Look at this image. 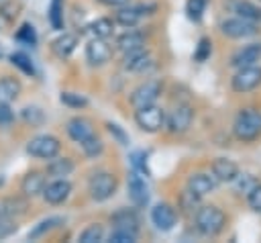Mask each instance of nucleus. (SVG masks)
Here are the masks:
<instances>
[{
	"mask_svg": "<svg viewBox=\"0 0 261 243\" xmlns=\"http://www.w3.org/2000/svg\"><path fill=\"white\" fill-rule=\"evenodd\" d=\"M226 212L216 204H200L194 212V227L204 237H218L226 229Z\"/></svg>",
	"mask_w": 261,
	"mask_h": 243,
	"instance_id": "nucleus-1",
	"label": "nucleus"
},
{
	"mask_svg": "<svg viewBox=\"0 0 261 243\" xmlns=\"http://www.w3.org/2000/svg\"><path fill=\"white\" fill-rule=\"evenodd\" d=\"M232 135L241 143H253L261 137V110L243 108L232 120Z\"/></svg>",
	"mask_w": 261,
	"mask_h": 243,
	"instance_id": "nucleus-2",
	"label": "nucleus"
},
{
	"mask_svg": "<svg viewBox=\"0 0 261 243\" xmlns=\"http://www.w3.org/2000/svg\"><path fill=\"white\" fill-rule=\"evenodd\" d=\"M259 31H261V25L247 20V18H241V16H230V18H224L220 22V33L228 39H234V41L251 39V37L259 35Z\"/></svg>",
	"mask_w": 261,
	"mask_h": 243,
	"instance_id": "nucleus-3",
	"label": "nucleus"
},
{
	"mask_svg": "<svg viewBox=\"0 0 261 243\" xmlns=\"http://www.w3.org/2000/svg\"><path fill=\"white\" fill-rule=\"evenodd\" d=\"M261 86V65H245L230 78V90L234 94H249Z\"/></svg>",
	"mask_w": 261,
	"mask_h": 243,
	"instance_id": "nucleus-4",
	"label": "nucleus"
},
{
	"mask_svg": "<svg viewBox=\"0 0 261 243\" xmlns=\"http://www.w3.org/2000/svg\"><path fill=\"white\" fill-rule=\"evenodd\" d=\"M116 176L110 174V172H96L90 182H88V192H90V198L96 200V202H106L108 198L114 196L116 192Z\"/></svg>",
	"mask_w": 261,
	"mask_h": 243,
	"instance_id": "nucleus-5",
	"label": "nucleus"
},
{
	"mask_svg": "<svg viewBox=\"0 0 261 243\" xmlns=\"http://www.w3.org/2000/svg\"><path fill=\"white\" fill-rule=\"evenodd\" d=\"M135 123L145 133H157L165 125V110L157 104H147V106L135 108Z\"/></svg>",
	"mask_w": 261,
	"mask_h": 243,
	"instance_id": "nucleus-6",
	"label": "nucleus"
},
{
	"mask_svg": "<svg viewBox=\"0 0 261 243\" xmlns=\"http://www.w3.org/2000/svg\"><path fill=\"white\" fill-rule=\"evenodd\" d=\"M157 10V4H124L120 8H116L114 12V22L126 29L137 27L145 16L153 14Z\"/></svg>",
	"mask_w": 261,
	"mask_h": 243,
	"instance_id": "nucleus-7",
	"label": "nucleus"
},
{
	"mask_svg": "<svg viewBox=\"0 0 261 243\" xmlns=\"http://www.w3.org/2000/svg\"><path fill=\"white\" fill-rule=\"evenodd\" d=\"M192 123H194V108H192V104L179 102V104H175L169 110V114L165 116V125L163 127H167V131L173 133V135H181V133H186L192 127Z\"/></svg>",
	"mask_w": 261,
	"mask_h": 243,
	"instance_id": "nucleus-8",
	"label": "nucleus"
},
{
	"mask_svg": "<svg viewBox=\"0 0 261 243\" xmlns=\"http://www.w3.org/2000/svg\"><path fill=\"white\" fill-rule=\"evenodd\" d=\"M59 151H61V143L53 135H37L27 143V153L39 159H51L59 155Z\"/></svg>",
	"mask_w": 261,
	"mask_h": 243,
	"instance_id": "nucleus-9",
	"label": "nucleus"
},
{
	"mask_svg": "<svg viewBox=\"0 0 261 243\" xmlns=\"http://www.w3.org/2000/svg\"><path fill=\"white\" fill-rule=\"evenodd\" d=\"M161 80H147L143 84H139L133 92H130V106L133 108H141V106H147V104H155L159 94H161Z\"/></svg>",
	"mask_w": 261,
	"mask_h": 243,
	"instance_id": "nucleus-10",
	"label": "nucleus"
},
{
	"mask_svg": "<svg viewBox=\"0 0 261 243\" xmlns=\"http://www.w3.org/2000/svg\"><path fill=\"white\" fill-rule=\"evenodd\" d=\"M126 190H128V198L137 208H145L149 204L151 192H149V184L143 178V174H139L137 169H133L126 178Z\"/></svg>",
	"mask_w": 261,
	"mask_h": 243,
	"instance_id": "nucleus-11",
	"label": "nucleus"
},
{
	"mask_svg": "<svg viewBox=\"0 0 261 243\" xmlns=\"http://www.w3.org/2000/svg\"><path fill=\"white\" fill-rule=\"evenodd\" d=\"M151 223L157 231L169 233L177 225V212L169 202H157L151 208Z\"/></svg>",
	"mask_w": 261,
	"mask_h": 243,
	"instance_id": "nucleus-12",
	"label": "nucleus"
},
{
	"mask_svg": "<svg viewBox=\"0 0 261 243\" xmlns=\"http://www.w3.org/2000/svg\"><path fill=\"white\" fill-rule=\"evenodd\" d=\"M112 55H114L112 45L102 37H92L86 45V59L90 61V65H104L112 59Z\"/></svg>",
	"mask_w": 261,
	"mask_h": 243,
	"instance_id": "nucleus-13",
	"label": "nucleus"
},
{
	"mask_svg": "<svg viewBox=\"0 0 261 243\" xmlns=\"http://www.w3.org/2000/svg\"><path fill=\"white\" fill-rule=\"evenodd\" d=\"M151 65H153V55L145 47L124 51V55H122V67L126 71L141 74V71H147Z\"/></svg>",
	"mask_w": 261,
	"mask_h": 243,
	"instance_id": "nucleus-14",
	"label": "nucleus"
},
{
	"mask_svg": "<svg viewBox=\"0 0 261 243\" xmlns=\"http://www.w3.org/2000/svg\"><path fill=\"white\" fill-rule=\"evenodd\" d=\"M71 188H73V186H71L69 180H65V178H53V182L45 184V188H43L41 194H43L45 202L57 206V204H63V202L69 198Z\"/></svg>",
	"mask_w": 261,
	"mask_h": 243,
	"instance_id": "nucleus-15",
	"label": "nucleus"
},
{
	"mask_svg": "<svg viewBox=\"0 0 261 243\" xmlns=\"http://www.w3.org/2000/svg\"><path fill=\"white\" fill-rule=\"evenodd\" d=\"M186 188H188L190 192H194L196 196L204 198V196L212 194V192L218 188V180H216L210 172H196V174L188 176Z\"/></svg>",
	"mask_w": 261,
	"mask_h": 243,
	"instance_id": "nucleus-16",
	"label": "nucleus"
},
{
	"mask_svg": "<svg viewBox=\"0 0 261 243\" xmlns=\"http://www.w3.org/2000/svg\"><path fill=\"white\" fill-rule=\"evenodd\" d=\"M239 172L241 169H239L237 161H232L230 157H214L212 163H210V174L218 180V184L220 182L222 184H230L237 178Z\"/></svg>",
	"mask_w": 261,
	"mask_h": 243,
	"instance_id": "nucleus-17",
	"label": "nucleus"
},
{
	"mask_svg": "<svg viewBox=\"0 0 261 243\" xmlns=\"http://www.w3.org/2000/svg\"><path fill=\"white\" fill-rule=\"evenodd\" d=\"M261 61V43H249L243 45L239 51H234V55L230 57V65L234 69L245 67V65H255Z\"/></svg>",
	"mask_w": 261,
	"mask_h": 243,
	"instance_id": "nucleus-18",
	"label": "nucleus"
},
{
	"mask_svg": "<svg viewBox=\"0 0 261 243\" xmlns=\"http://www.w3.org/2000/svg\"><path fill=\"white\" fill-rule=\"evenodd\" d=\"M65 129H67L69 139H71V141H75V143H82V141H86L88 137L96 135L92 120H90V118H86V116H73V118H69Z\"/></svg>",
	"mask_w": 261,
	"mask_h": 243,
	"instance_id": "nucleus-19",
	"label": "nucleus"
},
{
	"mask_svg": "<svg viewBox=\"0 0 261 243\" xmlns=\"http://www.w3.org/2000/svg\"><path fill=\"white\" fill-rule=\"evenodd\" d=\"M110 225H112V229H126V231H133V233H139V229H141L139 227L141 225L139 214L133 208H120V210H116L110 216Z\"/></svg>",
	"mask_w": 261,
	"mask_h": 243,
	"instance_id": "nucleus-20",
	"label": "nucleus"
},
{
	"mask_svg": "<svg viewBox=\"0 0 261 243\" xmlns=\"http://www.w3.org/2000/svg\"><path fill=\"white\" fill-rule=\"evenodd\" d=\"M45 184H47V178H45L43 172H29L22 178V182H20V190H22L24 196H31L33 198V196H39L43 192Z\"/></svg>",
	"mask_w": 261,
	"mask_h": 243,
	"instance_id": "nucleus-21",
	"label": "nucleus"
},
{
	"mask_svg": "<svg viewBox=\"0 0 261 243\" xmlns=\"http://www.w3.org/2000/svg\"><path fill=\"white\" fill-rule=\"evenodd\" d=\"M139 47H145V37H143L141 31L128 29L122 35L116 37V49H120L122 53L124 51H130V49H139Z\"/></svg>",
	"mask_w": 261,
	"mask_h": 243,
	"instance_id": "nucleus-22",
	"label": "nucleus"
},
{
	"mask_svg": "<svg viewBox=\"0 0 261 243\" xmlns=\"http://www.w3.org/2000/svg\"><path fill=\"white\" fill-rule=\"evenodd\" d=\"M75 45H77V37H75L73 33H63V35H59V37L51 43V49H53V53H55L57 57L65 59V57H69V55L73 53Z\"/></svg>",
	"mask_w": 261,
	"mask_h": 243,
	"instance_id": "nucleus-23",
	"label": "nucleus"
},
{
	"mask_svg": "<svg viewBox=\"0 0 261 243\" xmlns=\"http://www.w3.org/2000/svg\"><path fill=\"white\" fill-rule=\"evenodd\" d=\"M75 169V163H73V159H69V157H51V163L47 165V174L51 176V178H65V176H69L71 172Z\"/></svg>",
	"mask_w": 261,
	"mask_h": 243,
	"instance_id": "nucleus-24",
	"label": "nucleus"
},
{
	"mask_svg": "<svg viewBox=\"0 0 261 243\" xmlns=\"http://www.w3.org/2000/svg\"><path fill=\"white\" fill-rule=\"evenodd\" d=\"M232 10L237 12V16H241V18H247V20H253V22L261 25V6H259V4L249 2V0H237V4H234V8H232Z\"/></svg>",
	"mask_w": 261,
	"mask_h": 243,
	"instance_id": "nucleus-25",
	"label": "nucleus"
},
{
	"mask_svg": "<svg viewBox=\"0 0 261 243\" xmlns=\"http://www.w3.org/2000/svg\"><path fill=\"white\" fill-rule=\"evenodd\" d=\"M59 225H63V216H47L43 221H39L31 231H29V239L35 241V239H41L43 235H47L49 231L57 229Z\"/></svg>",
	"mask_w": 261,
	"mask_h": 243,
	"instance_id": "nucleus-26",
	"label": "nucleus"
},
{
	"mask_svg": "<svg viewBox=\"0 0 261 243\" xmlns=\"http://www.w3.org/2000/svg\"><path fill=\"white\" fill-rule=\"evenodd\" d=\"M20 94V82L10 78V76H4L0 78V102H12L16 100Z\"/></svg>",
	"mask_w": 261,
	"mask_h": 243,
	"instance_id": "nucleus-27",
	"label": "nucleus"
},
{
	"mask_svg": "<svg viewBox=\"0 0 261 243\" xmlns=\"http://www.w3.org/2000/svg\"><path fill=\"white\" fill-rule=\"evenodd\" d=\"M27 210V202L20 198H6L0 204V218H12L16 214H24Z\"/></svg>",
	"mask_w": 261,
	"mask_h": 243,
	"instance_id": "nucleus-28",
	"label": "nucleus"
},
{
	"mask_svg": "<svg viewBox=\"0 0 261 243\" xmlns=\"http://www.w3.org/2000/svg\"><path fill=\"white\" fill-rule=\"evenodd\" d=\"M112 29H114V20L108 16H100L88 25V31L92 33V37H102V39L112 35Z\"/></svg>",
	"mask_w": 261,
	"mask_h": 243,
	"instance_id": "nucleus-29",
	"label": "nucleus"
},
{
	"mask_svg": "<svg viewBox=\"0 0 261 243\" xmlns=\"http://www.w3.org/2000/svg\"><path fill=\"white\" fill-rule=\"evenodd\" d=\"M230 184H234V190L239 192V194H249L257 184H259V180L253 176V174H247V172H239L237 174V178L230 182Z\"/></svg>",
	"mask_w": 261,
	"mask_h": 243,
	"instance_id": "nucleus-30",
	"label": "nucleus"
},
{
	"mask_svg": "<svg viewBox=\"0 0 261 243\" xmlns=\"http://www.w3.org/2000/svg\"><path fill=\"white\" fill-rule=\"evenodd\" d=\"M77 241H80V243H100V241H104V227H102L100 223L88 225V227L80 233Z\"/></svg>",
	"mask_w": 261,
	"mask_h": 243,
	"instance_id": "nucleus-31",
	"label": "nucleus"
},
{
	"mask_svg": "<svg viewBox=\"0 0 261 243\" xmlns=\"http://www.w3.org/2000/svg\"><path fill=\"white\" fill-rule=\"evenodd\" d=\"M210 55H212V41L208 37H200L196 47H194V53H192L194 61L196 63H204V61L210 59Z\"/></svg>",
	"mask_w": 261,
	"mask_h": 243,
	"instance_id": "nucleus-32",
	"label": "nucleus"
},
{
	"mask_svg": "<svg viewBox=\"0 0 261 243\" xmlns=\"http://www.w3.org/2000/svg\"><path fill=\"white\" fill-rule=\"evenodd\" d=\"M49 25L55 31L63 29V0H51V4H49Z\"/></svg>",
	"mask_w": 261,
	"mask_h": 243,
	"instance_id": "nucleus-33",
	"label": "nucleus"
},
{
	"mask_svg": "<svg viewBox=\"0 0 261 243\" xmlns=\"http://www.w3.org/2000/svg\"><path fill=\"white\" fill-rule=\"evenodd\" d=\"M206 6H208V0H188L186 2V14H188V18L192 22H200L204 18Z\"/></svg>",
	"mask_w": 261,
	"mask_h": 243,
	"instance_id": "nucleus-34",
	"label": "nucleus"
},
{
	"mask_svg": "<svg viewBox=\"0 0 261 243\" xmlns=\"http://www.w3.org/2000/svg\"><path fill=\"white\" fill-rule=\"evenodd\" d=\"M61 104L67 106V108H73V110H80V108H86L88 106V98L77 94V92H61L59 96Z\"/></svg>",
	"mask_w": 261,
	"mask_h": 243,
	"instance_id": "nucleus-35",
	"label": "nucleus"
},
{
	"mask_svg": "<svg viewBox=\"0 0 261 243\" xmlns=\"http://www.w3.org/2000/svg\"><path fill=\"white\" fill-rule=\"evenodd\" d=\"M177 204H179V208L184 210V212H190V214H194L196 212V208L200 206V196H196L194 192H190L188 188L179 194V198H177Z\"/></svg>",
	"mask_w": 261,
	"mask_h": 243,
	"instance_id": "nucleus-36",
	"label": "nucleus"
},
{
	"mask_svg": "<svg viewBox=\"0 0 261 243\" xmlns=\"http://www.w3.org/2000/svg\"><path fill=\"white\" fill-rule=\"evenodd\" d=\"M10 61H12V65L18 67L22 74H27V76H35V65H33V61H31V57H29L27 53L16 51V53L10 55Z\"/></svg>",
	"mask_w": 261,
	"mask_h": 243,
	"instance_id": "nucleus-37",
	"label": "nucleus"
},
{
	"mask_svg": "<svg viewBox=\"0 0 261 243\" xmlns=\"http://www.w3.org/2000/svg\"><path fill=\"white\" fill-rule=\"evenodd\" d=\"M80 145H82V149H84V153H86L88 157H98V155L104 151V143H102V139H100L98 135L88 137V139L82 141Z\"/></svg>",
	"mask_w": 261,
	"mask_h": 243,
	"instance_id": "nucleus-38",
	"label": "nucleus"
},
{
	"mask_svg": "<svg viewBox=\"0 0 261 243\" xmlns=\"http://www.w3.org/2000/svg\"><path fill=\"white\" fill-rule=\"evenodd\" d=\"M14 39H16L18 43H22V45H37V33H35V27H33L31 22H24V25L16 31Z\"/></svg>",
	"mask_w": 261,
	"mask_h": 243,
	"instance_id": "nucleus-39",
	"label": "nucleus"
},
{
	"mask_svg": "<svg viewBox=\"0 0 261 243\" xmlns=\"http://www.w3.org/2000/svg\"><path fill=\"white\" fill-rule=\"evenodd\" d=\"M137 239H139V233H133L126 229H112L108 235L110 243H135Z\"/></svg>",
	"mask_w": 261,
	"mask_h": 243,
	"instance_id": "nucleus-40",
	"label": "nucleus"
},
{
	"mask_svg": "<svg viewBox=\"0 0 261 243\" xmlns=\"http://www.w3.org/2000/svg\"><path fill=\"white\" fill-rule=\"evenodd\" d=\"M130 163H133V167H135L139 174L149 176V167H147V153H145L143 149H139V151H133V153H130Z\"/></svg>",
	"mask_w": 261,
	"mask_h": 243,
	"instance_id": "nucleus-41",
	"label": "nucleus"
},
{
	"mask_svg": "<svg viewBox=\"0 0 261 243\" xmlns=\"http://www.w3.org/2000/svg\"><path fill=\"white\" fill-rule=\"evenodd\" d=\"M247 202H249V208L257 214H261V182L247 194Z\"/></svg>",
	"mask_w": 261,
	"mask_h": 243,
	"instance_id": "nucleus-42",
	"label": "nucleus"
},
{
	"mask_svg": "<svg viewBox=\"0 0 261 243\" xmlns=\"http://www.w3.org/2000/svg\"><path fill=\"white\" fill-rule=\"evenodd\" d=\"M22 118H24L27 123H31V125H41L43 118H45V114H43V110L37 108V106H27V108L22 110Z\"/></svg>",
	"mask_w": 261,
	"mask_h": 243,
	"instance_id": "nucleus-43",
	"label": "nucleus"
},
{
	"mask_svg": "<svg viewBox=\"0 0 261 243\" xmlns=\"http://www.w3.org/2000/svg\"><path fill=\"white\" fill-rule=\"evenodd\" d=\"M106 129H108V133L120 143V145H128V135H126V131L120 127V125H116V123H106Z\"/></svg>",
	"mask_w": 261,
	"mask_h": 243,
	"instance_id": "nucleus-44",
	"label": "nucleus"
},
{
	"mask_svg": "<svg viewBox=\"0 0 261 243\" xmlns=\"http://www.w3.org/2000/svg\"><path fill=\"white\" fill-rule=\"evenodd\" d=\"M14 120V112L8 106V102H0V127H8Z\"/></svg>",
	"mask_w": 261,
	"mask_h": 243,
	"instance_id": "nucleus-45",
	"label": "nucleus"
},
{
	"mask_svg": "<svg viewBox=\"0 0 261 243\" xmlns=\"http://www.w3.org/2000/svg\"><path fill=\"white\" fill-rule=\"evenodd\" d=\"M14 231H16V223H12V221H0V239L10 237Z\"/></svg>",
	"mask_w": 261,
	"mask_h": 243,
	"instance_id": "nucleus-46",
	"label": "nucleus"
},
{
	"mask_svg": "<svg viewBox=\"0 0 261 243\" xmlns=\"http://www.w3.org/2000/svg\"><path fill=\"white\" fill-rule=\"evenodd\" d=\"M98 2L104 4V6H108V8H120L124 4H130V0H98Z\"/></svg>",
	"mask_w": 261,
	"mask_h": 243,
	"instance_id": "nucleus-47",
	"label": "nucleus"
},
{
	"mask_svg": "<svg viewBox=\"0 0 261 243\" xmlns=\"http://www.w3.org/2000/svg\"><path fill=\"white\" fill-rule=\"evenodd\" d=\"M2 55H4V49H2V45H0V57H2Z\"/></svg>",
	"mask_w": 261,
	"mask_h": 243,
	"instance_id": "nucleus-48",
	"label": "nucleus"
},
{
	"mask_svg": "<svg viewBox=\"0 0 261 243\" xmlns=\"http://www.w3.org/2000/svg\"><path fill=\"white\" fill-rule=\"evenodd\" d=\"M259 2H261V0H259Z\"/></svg>",
	"mask_w": 261,
	"mask_h": 243,
	"instance_id": "nucleus-49",
	"label": "nucleus"
}]
</instances>
